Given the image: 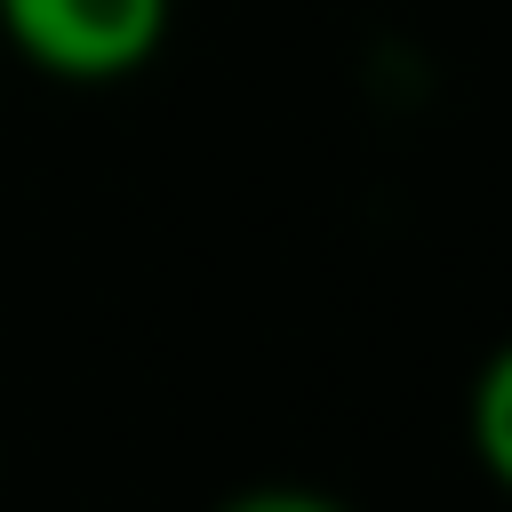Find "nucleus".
<instances>
[{
    "instance_id": "1",
    "label": "nucleus",
    "mask_w": 512,
    "mask_h": 512,
    "mask_svg": "<svg viewBox=\"0 0 512 512\" xmlns=\"http://www.w3.org/2000/svg\"><path fill=\"white\" fill-rule=\"evenodd\" d=\"M176 32V0H0V40L64 88L136 80Z\"/></svg>"
},
{
    "instance_id": "2",
    "label": "nucleus",
    "mask_w": 512,
    "mask_h": 512,
    "mask_svg": "<svg viewBox=\"0 0 512 512\" xmlns=\"http://www.w3.org/2000/svg\"><path fill=\"white\" fill-rule=\"evenodd\" d=\"M464 432H472V456H480V472L512 496V336L480 360V376H472V400H464Z\"/></svg>"
},
{
    "instance_id": "3",
    "label": "nucleus",
    "mask_w": 512,
    "mask_h": 512,
    "mask_svg": "<svg viewBox=\"0 0 512 512\" xmlns=\"http://www.w3.org/2000/svg\"><path fill=\"white\" fill-rule=\"evenodd\" d=\"M216 512H352V504H344V496H328V488H304V480H264V488L224 496Z\"/></svg>"
}]
</instances>
